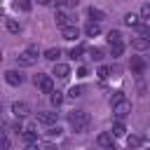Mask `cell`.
Instances as JSON below:
<instances>
[{"instance_id": "cell-1", "label": "cell", "mask_w": 150, "mask_h": 150, "mask_svg": "<svg viewBox=\"0 0 150 150\" xmlns=\"http://www.w3.org/2000/svg\"><path fill=\"white\" fill-rule=\"evenodd\" d=\"M68 122H70V127L75 129V134H84L87 127H89V112H87V110H73V112L68 115Z\"/></svg>"}, {"instance_id": "cell-2", "label": "cell", "mask_w": 150, "mask_h": 150, "mask_svg": "<svg viewBox=\"0 0 150 150\" xmlns=\"http://www.w3.org/2000/svg\"><path fill=\"white\" fill-rule=\"evenodd\" d=\"M33 82H35V87H38L42 94H52V91H54V82H52V77L45 75V73H38V75L33 77Z\"/></svg>"}, {"instance_id": "cell-3", "label": "cell", "mask_w": 150, "mask_h": 150, "mask_svg": "<svg viewBox=\"0 0 150 150\" xmlns=\"http://www.w3.org/2000/svg\"><path fill=\"white\" fill-rule=\"evenodd\" d=\"M129 112H131V103H129L127 98H122L120 103H115V105H112V115H115L117 120H124Z\"/></svg>"}, {"instance_id": "cell-4", "label": "cell", "mask_w": 150, "mask_h": 150, "mask_svg": "<svg viewBox=\"0 0 150 150\" xmlns=\"http://www.w3.org/2000/svg\"><path fill=\"white\" fill-rule=\"evenodd\" d=\"M112 141H115V134H112V131H103V134L96 136V143H98L101 148H105V150H115Z\"/></svg>"}, {"instance_id": "cell-5", "label": "cell", "mask_w": 150, "mask_h": 150, "mask_svg": "<svg viewBox=\"0 0 150 150\" xmlns=\"http://www.w3.org/2000/svg\"><path fill=\"white\" fill-rule=\"evenodd\" d=\"M12 112H14V117H26L30 112V105L26 101H14L12 103Z\"/></svg>"}, {"instance_id": "cell-6", "label": "cell", "mask_w": 150, "mask_h": 150, "mask_svg": "<svg viewBox=\"0 0 150 150\" xmlns=\"http://www.w3.org/2000/svg\"><path fill=\"white\" fill-rule=\"evenodd\" d=\"M56 120H59V112H49V110H45V112H38V122H40V124H45V127H52V124H56Z\"/></svg>"}, {"instance_id": "cell-7", "label": "cell", "mask_w": 150, "mask_h": 150, "mask_svg": "<svg viewBox=\"0 0 150 150\" xmlns=\"http://www.w3.org/2000/svg\"><path fill=\"white\" fill-rule=\"evenodd\" d=\"M5 80H7V84H12V87H19V84L23 82V75H21L19 70H7V73H5Z\"/></svg>"}, {"instance_id": "cell-8", "label": "cell", "mask_w": 150, "mask_h": 150, "mask_svg": "<svg viewBox=\"0 0 150 150\" xmlns=\"http://www.w3.org/2000/svg\"><path fill=\"white\" fill-rule=\"evenodd\" d=\"M131 47H134L136 52H145V49H150V38H145V35L134 38V40H131Z\"/></svg>"}, {"instance_id": "cell-9", "label": "cell", "mask_w": 150, "mask_h": 150, "mask_svg": "<svg viewBox=\"0 0 150 150\" xmlns=\"http://www.w3.org/2000/svg\"><path fill=\"white\" fill-rule=\"evenodd\" d=\"M33 63H35V56H30L28 52H23V54L16 56V66H19V68H30Z\"/></svg>"}, {"instance_id": "cell-10", "label": "cell", "mask_w": 150, "mask_h": 150, "mask_svg": "<svg viewBox=\"0 0 150 150\" xmlns=\"http://www.w3.org/2000/svg\"><path fill=\"white\" fill-rule=\"evenodd\" d=\"M52 75H56V77H61V80H66L68 75H70V68L66 66V63H54V68H52Z\"/></svg>"}, {"instance_id": "cell-11", "label": "cell", "mask_w": 150, "mask_h": 150, "mask_svg": "<svg viewBox=\"0 0 150 150\" xmlns=\"http://www.w3.org/2000/svg\"><path fill=\"white\" fill-rule=\"evenodd\" d=\"M61 38L73 42V40H77V38H80V30H77L75 26H66V28H61Z\"/></svg>"}, {"instance_id": "cell-12", "label": "cell", "mask_w": 150, "mask_h": 150, "mask_svg": "<svg viewBox=\"0 0 150 150\" xmlns=\"http://www.w3.org/2000/svg\"><path fill=\"white\" fill-rule=\"evenodd\" d=\"M124 26H129V28H136L138 23H141V14H134V12H129V14H124Z\"/></svg>"}, {"instance_id": "cell-13", "label": "cell", "mask_w": 150, "mask_h": 150, "mask_svg": "<svg viewBox=\"0 0 150 150\" xmlns=\"http://www.w3.org/2000/svg\"><path fill=\"white\" fill-rule=\"evenodd\" d=\"M101 33V26H98V21H89L87 26H84V35L87 38H96Z\"/></svg>"}, {"instance_id": "cell-14", "label": "cell", "mask_w": 150, "mask_h": 150, "mask_svg": "<svg viewBox=\"0 0 150 150\" xmlns=\"http://www.w3.org/2000/svg\"><path fill=\"white\" fill-rule=\"evenodd\" d=\"M59 56H61V49H59V47H49V49L42 54V59H47V61H52V63H56Z\"/></svg>"}, {"instance_id": "cell-15", "label": "cell", "mask_w": 150, "mask_h": 150, "mask_svg": "<svg viewBox=\"0 0 150 150\" xmlns=\"http://www.w3.org/2000/svg\"><path fill=\"white\" fill-rule=\"evenodd\" d=\"M87 14H89L94 21H103V19H105V12H103V9H98V7H94V5L87 9Z\"/></svg>"}, {"instance_id": "cell-16", "label": "cell", "mask_w": 150, "mask_h": 150, "mask_svg": "<svg viewBox=\"0 0 150 150\" xmlns=\"http://www.w3.org/2000/svg\"><path fill=\"white\" fill-rule=\"evenodd\" d=\"M54 21H56V26H59V28H66V26H70V19H68V14H66V12H56Z\"/></svg>"}, {"instance_id": "cell-17", "label": "cell", "mask_w": 150, "mask_h": 150, "mask_svg": "<svg viewBox=\"0 0 150 150\" xmlns=\"http://www.w3.org/2000/svg\"><path fill=\"white\" fill-rule=\"evenodd\" d=\"M112 134H115V138H122V136H127V127L122 124V120H117V122L112 124Z\"/></svg>"}, {"instance_id": "cell-18", "label": "cell", "mask_w": 150, "mask_h": 150, "mask_svg": "<svg viewBox=\"0 0 150 150\" xmlns=\"http://www.w3.org/2000/svg\"><path fill=\"white\" fill-rule=\"evenodd\" d=\"M127 145H129V148H141V145H143V136H138V134L127 136Z\"/></svg>"}, {"instance_id": "cell-19", "label": "cell", "mask_w": 150, "mask_h": 150, "mask_svg": "<svg viewBox=\"0 0 150 150\" xmlns=\"http://www.w3.org/2000/svg\"><path fill=\"white\" fill-rule=\"evenodd\" d=\"M5 26H7V30H9V33H14V35H19V33H21V23H16L14 19H7V21H5Z\"/></svg>"}, {"instance_id": "cell-20", "label": "cell", "mask_w": 150, "mask_h": 150, "mask_svg": "<svg viewBox=\"0 0 150 150\" xmlns=\"http://www.w3.org/2000/svg\"><path fill=\"white\" fill-rule=\"evenodd\" d=\"M82 54H84V45H75V47L70 49V59H73V61L82 59Z\"/></svg>"}, {"instance_id": "cell-21", "label": "cell", "mask_w": 150, "mask_h": 150, "mask_svg": "<svg viewBox=\"0 0 150 150\" xmlns=\"http://www.w3.org/2000/svg\"><path fill=\"white\" fill-rule=\"evenodd\" d=\"M143 68H145L143 59H138V56H131V70H136V73H143Z\"/></svg>"}, {"instance_id": "cell-22", "label": "cell", "mask_w": 150, "mask_h": 150, "mask_svg": "<svg viewBox=\"0 0 150 150\" xmlns=\"http://www.w3.org/2000/svg\"><path fill=\"white\" fill-rule=\"evenodd\" d=\"M115 42H122V33L120 30H110L108 33V45H115Z\"/></svg>"}, {"instance_id": "cell-23", "label": "cell", "mask_w": 150, "mask_h": 150, "mask_svg": "<svg viewBox=\"0 0 150 150\" xmlns=\"http://www.w3.org/2000/svg\"><path fill=\"white\" fill-rule=\"evenodd\" d=\"M110 52H112V56H122V52H124V42H115V45H110Z\"/></svg>"}, {"instance_id": "cell-24", "label": "cell", "mask_w": 150, "mask_h": 150, "mask_svg": "<svg viewBox=\"0 0 150 150\" xmlns=\"http://www.w3.org/2000/svg\"><path fill=\"white\" fill-rule=\"evenodd\" d=\"M82 91H84V87L77 84V87H70V89H68V96H70V98H77V96H82Z\"/></svg>"}, {"instance_id": "cell-25", "label": "cell", "mask_w": 150, "mask_h": 150, "mask_svg": "<svg viewBox=\"0 0 150 150\" xmlns=\"http://www.w3.org/2000/svg\"><path fill=\"white\" fill-rule=\"evenodd\" d=\"M49 101H52V105H61L63 94H61V91H52V94H49Z\"/></svg>"}, {"instance_id": "cell-26", "label": "cell", "mask_w": 150, "mask_h": 150, "mask_svg": "<svg viewBox=\"0 0 150 150\" xmlns=\"http://www.w3.org/2000/svg\"><path fill=\"white\" fill-rule=\"evenodd\" d=\"M45 134H47L49 138H59V136H61V127H59V124H56V127L52 124V127H49V129H47Z\"/></svg>"}, {"instance_id": "cell-27", "label": "cell", "mask_w": 150, "mask_h": 150, "mask_svg": "<svg viewBox=\"0 0 150 150\" xmlns=\"http://www.w3.org/2000/svg\"><path fill=\"white\" fill-rule=\"evenodd\" d=\"M136 30H138V33H141V35H145V38H150V26H148V23H145V21H141V23H138V26H136Z\"/></svg>"}, {"instance_id": "cell-28", "label": "cell", "mask_w": 150, "mask_h": 150, "mask_svg": "<svg viewBox=\"0 0 150 150\" xmlns=\"http://www.w3.org/2000/svg\"><path fill=\"white\" fill-rule=\"evenodd\" d=\"M23 141H26V143H33V141H38V134H35L33 129H26V131H23Z\"/></svg>"}, {"instance_id": "cell-29", "label": "cell", "mask_w": 150, "mask_h": 150, "mask_svg": "<svg viewBox=\"0 0 150 150\" xmlns=\"http://www.w3.org/2000/svg\"><path fill=\"white\" fill-rule=\"evenodd\" d=\"M89 56H91L94 61H101V59H103V49H98V47H94V49H89Z\"/></svg>"}, {"instance_id": "cell-30", "label": "cell", "mask_w": 150, "mask_h": 150, "mask_svg": "<svg viewBox=\"0 0 150 150\" xmlns=\"http://www.w3.org/2000/svg\"><path fill=\"white\" fill-rule=\"evenodd\" d=\"M141 19H143V21L150 19V2H145V5L141 7Z\"/></svg>"}, {"instance_id": "cell-31", "label": "cell", "mask_w": 150, "mask_h": 150, "mask_svg": "<svg viewBox=\"0 0 150 150\" xmlns=\"http://www.w3.org/2000/svg\"><path fill=\"white\" fill-rule=\"evenodd\" d=\"M96 75H98V77H101V80H105V77H108V75H110V68H108V66H101V68H98V73H96Z\"/></svg>"}, {"instance_id": "cell-32", "label": "cell", "mask_w": 150, "mask_h": 150, "mask_svg": "<svg viewBox=\"0 0 150 150\" xmlns=\"http://www.w3.org/2000/svg\"><path fill=\"white\" fill-rule=\"evenodd\" d=\"M122 98H124V94H122V91H112V96H110V103L115 105V103H120Z\"/></svg>"}, {"instance_id": "cell-33", "label": "cell", "mask_w": 150, "mask_h": 150, "mask_svg": "<svg viewBox=\"0 0 150 150\" xmlns=\"http://www.w3.org/2000/svg\"><path fill=\"white\" fill-rule=\"evenodd\" d=\"M26 52H28L30 56H35V59L40 56V49H38V45H28V49H26Z\"/></svg>"}, {"instance_id": "cell-34", "label": "cell", "mask_w": 150, "mask_h": 150, "mask_svg": "<svg viewBox=\"0 0 150 150\" xmlns=\"http://www.w3.org/2000/svg\"><path fill=\"white\" fill-rule=\"evenodd\" d=\"M19 7H21L23 12H30V7H33V5H30V0H21V2H19Z\"/></svg>"}, {"instance_id": "cell-35", "label": "cell", "mask_w": 150, "mask_h": 150, "mask_svg": "<svg viewBox=\"0 0 150 150\" xmlns=\"http://www.w3.org/2000/svg\"><path fill=\"white\" fill-rule=\"evenodd\" d=\"M23 150H40V145H38V141H33V143H26Z\"/></svg>"}, {"instance_id": "cell-36", "label": "cell", "mask_w": 150, "mask_h": 150, "mask_svg": "<svg viewBox=\"0 0 150 150\" xmlns=\"http://www.w3.org/2000/svg\"><path fill=\"white\" fill-rule=\"evenodd\" d=\"M52 5H54V7H59V9H61V7H66V5H68V0H54V2H52Z\"/></svg>"}, {"instance_id": "cell-37", "label": "cell", "mask_w": 150, "mask_h": 150, "mask_svg": "<svg viewBox=\"0 0 150 150\" xmlns=\"http://www.w3.org/2000/svg\"><path fill=\"white\" fill-rule=\"evenodd\" d=\"M9 145H12V143H9V136H7V134H5V136H2V148H5V150H7V148H9Z\"/></svg>"}, {"instance_id": "cell-38", "label": "cell", "mask_w": 150, "mask_h": 150, "mask_svg": "<svg viewBox=\"0 0 150 150\" xmlns=\"http://www.w3.org/2000/svg\"><path fill=\"white\" fill-rule=\"evenodd\" d=\"M87 73H89V70H87V68H84V66H82V68H80V70H77V75H80V77H87Z\"/></svg>"}, {"instance_id": "cell-39", "label": "cell", "mask_w": 150, "mask_h": 150, "mask_svg": "<svg viewBox=\"0 0 150 150\" xmlns=\"http://www.w3.org/2000/svg\"><path fill=\"white\" fill-rule=\"evenodd\" d=\"M80 5V0H68V7H77Z\"/></svg>"}, {"instance_id": "cell-40", "label": "cell", "mask_w": 150, "mask_h": 150, "mask_svg": "<svg viewBox=\"0 0 150 150\" xmlns=\"http://www.w3.org/2000/svg\"><path fill=\"white\" fill-rule=\"evenodd\" d=\"M38 2H40V5H52L54 0H38Z\"/></svg>"}, {"instance_id": "cell-41", "label": "cell", "mask_w": 150, "mask_h": 150, "mask_svg": "<svg viewBox=\"0 0 150 150\" xmlns=\"http://www.w3.org/2000/svg\"><path fill=\"white\" fill-rule=\"evenodd\" d=\"M45 150H59V148H56V145H47Z\"/></svg>"}]
</instances>
